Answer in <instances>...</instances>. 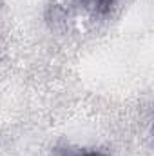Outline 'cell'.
I'll return each mask as SVG.
<instances>
[{"mask_svg": "<svg viewBox=\"0 0 154 156\" xmlns=\"http://www.w3.org/2000/svg\"><path fill=\"white\" fill-rule=\"evenodd\" d=\"M80 156H102V154H98V153H85V154H80Z\"/></svg>", "mask_w": 154, "mask_h": 156, "instance_id": "obj_2", "label": "cell"}, {"mask_svg": "<svg viewBox=\"0 0 154 156\" xmlns=\"http://www.w3.org/2000/svg\"><path fill=\"white\" fill-rule=\"evenodd\" d=\"M94 2H96L98 5H109V4H111L113 0H94Z\"/></svg>", "mask_w": 154, "mask_h": 156, "instance_id": "obj_1", "label": "cell"}]
</instances>
